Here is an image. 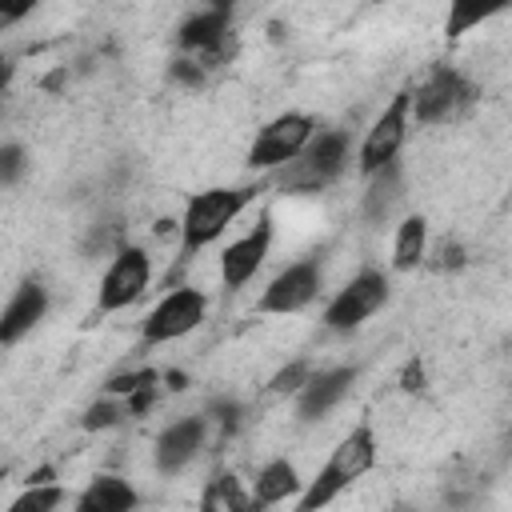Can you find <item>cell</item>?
Returning <instances> with one entry per match:
<instances>
[{
    "instance_id": "23",
    "label": "cell",
    "mask_w": 512,
    "mask_h": 512,
    "mask_svg": "<svg viewBox=\"0 0 512 512\" xmlns=\"http://www.w3.org/2000/svg\"><path fill=\"white\" fill-rule=\"evenodd\" d=\"M24 164H28V160H24V148H20V144H4V148H0V180H4V184H16L20 172H24Z\"/></svg>"
},
{
    "instance_id": "1",
    "label": "cell",
    "mask_w": 512,
    "mask_h": 512,
    "mask_svg": "<svg viewBox=\"0 0 512 512\" xmlns=\"http://www.w3.org/2000/svg\"><path fill=\"white\" fill-rule=\"evenodd\" d=\"M372 464H376V436H372L368 424H356V428L332 448V456L324 460V468L308 480V488H304L300 500H296V512H320V508H328V504H332L348 484H356Z\"/></svg>"
},
{
    "instance_id": "4",
    "label": "cell",
    "mask_w": 512,
    "mask_h": 512,
    "mask_svg": "<svg viewBox=\"0 0 512 512\" xmlns=\"http://www.w3.org/2000/svg\"><path fill=\"white\" fill-rule=\"evenodd\" d=\"M348 164V132H316L312 144L280 172V184L292 192H316L332 184Z\"/></svg>"
},
{
    "instance_id": "18",
    "label": "cell",
    "mask_w": 512,
    "mask_h": 512,
    "mask_svg": "<svg viewBox=\"0 0 512 512\" xmlns=\"http://www.w3.org/2000/svg\"><path fill=\"white\" fill-rule=\"evenodd\" d=\"M300 492V476L288 460H268L260 472H256V484H252V496L256 504H280L288 496Z\"/></svg>"
},
{
    "instance_id": "21",
    "label": "cell",
    "mask_w": 512,
    "mask_h": 512,
    "mask_svg": "<svg viewBox=\"0 0 512 512\" xmlns=\"http://www.w3.org/2000/svg\"><path fill=\"white\" fill-rule=\"evenodd\" d=\"M312 376H316V372H308V364H304V360H296V364H288L284 372H276L268 388H272V392H300Z\"/></svg>"
},
{
    "instance_id": "7",
    "label": "cell",
    "mask_w": 512,
    "mask_h": 512,
    "mask_svg": "<svg viewBox=\"0 0 512 512\" xmlns=\"http://www.w3.org/2000/svg\"><path fill=\"white\" fill-rule=\"evenodd\" d=\"M204 312H208V300L200 288H172L168 296H160V304L144 316L140 324V336L144 344H168V340H180L188 332H196L204 324Z\"/></svg>"
},
{
    "instance_id": "5",
    "label": "cell",
    "mask_w": 512,
    "mask_h": 512,
    "mask_svg": "<svg viewBox=\"0 0 512 512\" xmlns=\"http://www.w3.org/2000/svg\"><path fill=\"white\" fill-rule=\"evenodd\" d=\"M408 120H412V88H400L388 100V108L376 116V124L368 128V136L360 144V156L356 160H360V172L364 176H376L380 168L396 164V156H400V148L408 140Z\"/></svg>"
},
{
    "instance_id": "9",
    "label": "cell",
    "mask_w": 512,
    "mask_h": 512,
    "mask_svg": "<svg viewBox=\"0 0 512 512\" xmlns=\"http://www.w3.org/2000/svg\"><path fill=\"white\" fill-rule=\"evenodd\" d=\"M320 284H324L320 260H296V264H288L284 272L272 276V284L264 288V296H260L256 308L260 312H272V316L300 312V308H308L320 296Z\"/></svg>"
},
{
    "instance_id": "3",
    "label": "cell",
    "mask_w": 512,
    "mask_h": 512,
    "mask_svg": "<svg viewBox=\"0 0 512 512\" xmlns=\"http://www.w3.org/2000/svg\"><path fill=\"white\" fill-rule=\"evenodd\" d=\"M316 136V120L308 112H280L276 120H268L252 148H248V168L252 172H276V168H288Z\"/></svg>"
},
{
    "instance_id": "26",
    "label": "cell",
    "mask_w": 512,
    "mask_h": 512,
    "mask_svg": "<svg viewBox=\"0 0 512 512\" xmlns=\"http://www.w3.org/2000/svg\"><path fill=\"white\" fill-rule=\"evenodd\" d=\"M200 512H220V504H216V488H208V492H204V500H200Z\"/></svg>"
},
{
    "instance_id": "22",
    "label": "cell",
    "mask_w": 512,
    "mask_h": 512,
    "mask_svg": "<svg viewBox=\"0 0 512 512\" xmlns=\"http://www.w3.org/2000/svg\"><path fill=\"white\" fill-rule=\"evenodd\" d=\"M492 16V8H468V4H456L452 12H448V36H460L468 24H480V20H488Z\"/></svg>"
},
{
    "instance_id": "11",
    "label": "cell",
    "mask_w": 512,
    "mask_h": 512,
    "mask_svg": "<svg viewBox=\"0 0 512 512\" xmlns=\"http://www.w3.org/2000/svg\"><path fill=\"white\" fill-rule=\"evenodd\" d=\"M268 248H272V216H260L256 228H248L240 240H232L220 252V280H224V288L228 292L244 288L260 272V264L268 260Z\"/></svg>"
},
{
    "instance_id": "15",
    "label": "cell",
    "mask_w": 512,
    "mask_h": 512,
    "mask_svg": "<svg viewBox=\"0 0 512 512\" xmlns=\"http://www.w3.org/2000/svg\"><path fill=\"white\" fill-rule=\"evenodd\" d=\"M140 492L124 480V476H96L80 496H76V512H136Z\"/></svg>"
},
{
    "instance_id": "20",
    "label": "cell",
    "mask_w": 512,
    "mask_h": 512,
    "mask_svg": "<svg viewBox=\"0 0 512 512\" xmlns=\"http://www.w3.org/2000/svg\"><path fill=\"white\" fill-rule=\"evenodd\" d=\"M64 500V488L60 484H28L12 504L8 512H56Z\"/></svg>"
},
{
    "instance_id": "13",
    "label": "cell",
    "mask_w": 512,
    "mask_h": 512,
    "mask_svg": "<svg viewBox=\"0 0 512 512\" xmlns=\"http://www.w3.org/2000/svg\"><path fill=\"white\" fill-rule=\"evenodd\" d=\"M352 384H356V368H328V372H316V376L300 388V396H296V416H300V420H320V416H328V412L348 396Z\"/></svg>"
},
{
    "instance_id": "17",
    "label": "cell",
    "mask_w": 512,
    "mask_h": 512,
    "mask_svg": "<svg viewBox=\"0 0 512 512\" xmlns=\"http://www.w3.org/2000/svg\"><path fill=\"white\" fill-rule=\"evenodd\" d=\"M372 184H368V192H364V216L368 220H384L392 208H396V200L404 196V176H400V164H388V168H380L376 176H368Z\"/></svg>"
},
{
    "instance_id": "14",
    "label": "cell",
    "mask_w": 512,
    "mask_h": 512,
    "mask_svg": "<svg viewBox=\"0 0 512 512\" xmlns=\"http://www.w3.org/2000/svg\"><path fill=\"white\" fill-rule=\"evenodd\" d=\"M200 444H204V416H188V420L168 424L156 440V468L160 472H180L184 464H192Z\"/></svg>"
},
{
    "instance_id": "24",
    "label": "cell",
    "mask_w": 512,
    "mask_h": 512,
    "mask_svg": "<svg viewBox=\"0 0 512 512\" xmlns=\"http://www.w3.org/2000/svg\"><path fill=\"white\" fill-rule=\"evenodd\" d=\"M116 420H120V408H112V404H92L84 412V428H108Z\"/></svg>"
},
{
    "instance_id": "12",
    "label": "cell",
    "mask_w": 512,
    "mask_h": 512,
    "mask_svg": "<svg viewBox=\"0 0 512 512\" xmlns=\"http://www.w3.org/2000/svg\"><path fill=\"white\" fill-rule=\"evenodd\" d=\"M44 312H48V292H44V284L24 280V284L12 292V300L4 304V316H0V344L12 348L20 336H28V332L44 320Z\"/></svg>"
},
{
    "instance_id": "16",
    "label": "cell",
    "mask_w": 512,
    "mask_h": 512,
    "mask_svg": "<svg viewBox=\"0 0 512 512\" xmlns=\"http://www.w3.org/2000/svg\"><path fill=\"white\" fill-rule=\"evenodd\" d=\"M228 24H232V12H228L224 4L200 8V12H192V16L180 24L176 40H180V48H188V52H212V48H220V40L228 36Z\"/></svg>"
},
{
    "instance_id": "10",
    "label": "cell",
    "mask_w": 512,
    "mask_h": 512,
    "mask_svg": "<svg viewBox=\"0 0 512 512\" xmlns=\"http://www.w3.org/2000/svg\"><path fill=\"white\" fill-rule=\"evenodd\" d=\"M472 84L456 72V68H436L416 92H412V112L420 124H440V120H452L464 104H472Z\"/></svg>"
},
{
    "instance_id": "6",
    "label": "cell",
    "mask_w": 512,
    "mask_h": 512,
    "mask_svg": "<svg viewBox=\"0 0 512 512\" xmlns=\"http://www.w3.org/2000/svg\"><path fill=\"white\" fill-rule=\"evenodd\" d=\"M384 300H388V276L376 272V268H364V272H356V276L328 300L324 324H328L332 332H352V328H360L368 316H376V312L384 308Z\"/></svg>"
},
{
    "instance_id": "8",
    "label": "cell",
    "mask_w": 512,
    "mask_h": 512,
    "mask_svg": "<svg viewBox=\"0 0 512 512\" xmlns=\"http://www.w3.org/2000/svg\"><path fill=\"white\" fill-rule=\"evenodd\" d=\"M148 280H152V260H148V252H144V248H132V244L120 248V252L112 256V264L104 268V276H100V292H96L100 312H120V308H128L132 300L144 296Z\"/></svg>"
},
{
    "instance_id": "19",
    "label": "cell",
    "mask_w": 512,
    "mask_h": 512,
    "mask_svg": "<svg viewBox=\"0 0 512 512\" xmlns=\"http://www.w3.org/2000/svg\"><path fill=\"white\" fill-rule=\"evenodd\" d=\"M424 244H428V220L424 216H404L396 228V244H392V268L408 272L424 260Z\"/></svg>"
},
{
    "instance_id": "25",
    "label": "cell",
    "mask_w": 512,
    "mask_h": 512,
    "mask_svg": "<svg viewBox=\"0 0 512 512\" xmlns=\"http://www.w3.org/2000/svg\"><path fill=\"white\" fill-rule=\"evenodd\" d=\"M404 388L412 392V388H424V372H420V364H408V372H404Z\"/></svg>"
},
{
    "instance_id": "2",
    "label": "cell",
    "mask_w": 512,
    "mask_h": 512,
    "mask_svg": "<svg viewBox=\"0 0 512 512\" xmlns=\"http://www.w3.org/2000/svg\"><path fill=\"white\" fill-rule=\"evenodd\" d=\"M264 192V184H236V188H204L184 204L180 216V252L192 256L200 248H208L216 236H224V228Z\"/></svg>"
}]
</instances>
